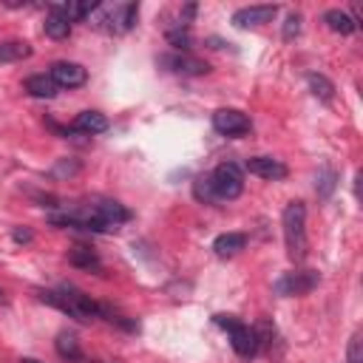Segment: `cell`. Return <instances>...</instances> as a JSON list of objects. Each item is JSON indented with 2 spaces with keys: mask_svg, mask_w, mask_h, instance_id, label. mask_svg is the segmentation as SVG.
Listing matches in <instances>:
<instances>
[{
  "mask_svg": "<svg viewBox=\"0 0 363 363\" xmlns=\"http://www.w3.org/2000/svg\"><path fill=\"white\" fill-rule=\"evenodd\" d=\"M278 14V6H247V9H238L233 14V23L238 28H250V26H264V23H272V17Z\"/></svg>",
  "mask_w": 363,
  "mask_h": 363,
  "instance_id": "8",
  "label": "cell"
},
{
  "mask_svg": "<svg viewBox=\"0 0 363 363\" xmlns=\"http://www.w3.org/2000/svg\"><path fill=\"white\" fill-rule=\"evenodd\" d=\"M136 17H139V6H136V3H122V6H113V9L108 11L105 23H108V28H111V31L125 34V31H130V28H133Z\"/></svg>",
  "mask_w": 363,
  "mask_h": 363,
  "instance_id": "9",
  "label": "cell"
},
{
  "mask_svg": "<svg viewBox=\"0 0 363 363\" xmlns=\"http://www.w3.org/2000/svg\"><path fill=\"white\" fill-rule=\"evenodd\" d=\"M0 301H3V289H0Z\"/></svg>",
  "mask_w": 363,
  "mask_h": 363,
  "instance_id": "29",
  "label": "cell"
},
{
  "mask_svg": "<svg viewBox=\"0 0 363 363\" xmlns=\"http://www.w3.org/2000/svg\"><path fill=\"white\" fill-rule=\"evenodd\" d=\"M244 247H247V235L244 233H224V235H218L213 241V250H216L218 258H230V255L241 252Z\"/></svg>",
  "mask_w": 363,
  "mask_h": 363,
  "instance_id": "12",
  "label": "cell"
},
{
  "mask_svg": "<svg viewBox=\"0 0 363 363\" xmlns=\"http://www.w3.org/2000/svg\"><path fill=\"white\" fill-rule=\"evenodd\" d=\"M346 357H349V363H363V337H360V335H354V337L349 340Z\"/></svg>",
  "mask_w": 363,
  "mask_h": 363,
  "instance_id": "26",
  "label": "cell"
},
{
  "mask_svg": "<svg viewBox=\"0 0 363 363\" xmlns=\"http://www.w3.org/2000/svg\"><path fill=\"white\" fill-rule=\"evenodd\" d=\"M318 272L315 269H301V272H286L284 278L275 281V292L289 298V295H306L318 286Z\"/></svg>",
  "mask_w": 363,
  "mask_h": 363,
  "instance_id": "4",
  "label": "cell"
},
{
  "mask_svg": "<svg viewBox=\"0 0 363 363\" xmlns=\"http://www.w3.org/2000/svg\"><path fill=\"white\" fill-rule=\"evenodd\" d=\"M301 23H303V17H301L298 11H292V14L286 17V23H284V37H286V40L298 37V34H301Z\"/></svg>",
  "mask_w": 363,
  "mask_h": 363,
  "instance_id": "25",
  "label": "cell"
},
{
  "mask_svg": "<svg viewBox=\"0 0 363 363\" xmlns=\"http://www.w3.org/2000/svg\"><path fill=\"white\" fill-rule=\"evenodd\" d=\"M91 213L99 218V221H105L108 227H119L122 221H128L130 218V210L128 207H122L119 201H99V204H94L91 207Z\"/></svg>",
  "mask_w": 363,
  "mask_h": 363,
  "instance_id": "11",
  "label": "cell"
},
{
  "mask_svg": "<svg viewBox=\"0 0 363 363\" xmlns=\"http://www.w3.org/2000/svg\"><path fill=\"white\" fill-rule=\"evenodd\" d=\"M108 128V119H105V113H99V111H82V113H77V119H74V130H82V133H102Z\"/></svg>",
  "mask_w": 363,
  "mask_h": 363,
  "instance_id": "13",
  "label": "cell"
},
{
  "mask_svg": "<svg viewBox=\"0 0 363 363\" xmlns=\"http://www.w3.org/2000/svg\"><path fill=\"white\" fill-rule=\"evenodd\" d=\"M210 182H213V190L218 196V201H230V199H238L241 190H244V173L235 162H221L213 173H210Z\"/></svg>",
  "mask_w": 363,
  "mask_h": 363,
  "instance_id": "2",
  "label": "cell"
},
{
  "mask_svg": "<svg viewBox=\"0 0 363 363\" xmlns=\"http://www.w3.org/2000/svg\"><path fill=\"white\" fill-rule=\"evenodd\" d=\"M99 6L96 3H91V0H85V3H65V6H60V11L71 20V23H77V20H85L91 11H96Z\"/></svg>",
  "mask_w": 363,
  "mask_h": 363,
  "instance_id": "22",
  "label": "cell"
},
{
  "mask_svg": "<svg viewBox=\"0 0 363 363\" xmlns=\"http://www.w3.org/2000/svg\"><path fill=\"white\" fill-rule=\"evenodd\" d=\"M48 77L54 79L57 88H79V85H85L88 71L79 62H54Z\"/></svg>",
  "mask_w": 363,
  "mask_h": 363,
  "instance_id": "6",
  "label": "cell"
},
{
  "mask_svg": "<svg viewBox=\"0 0 363 363\" xmlns=\"http://www.w3.org/2000/svg\"><path fill=\"white\" fill-rule=\"evenodd\" d=\"M57 352H60V357H65V360H79V357H82L79 340H77V335H71V332H60V335H57Z\"/></svg>",
  "mask_w": 363,
  "mask_h": 363,
  "instance_id": "18",
  "label": "cell"
},
{
  "mask_svg": "<svg viewBox=\"0 0 363 363\" xmlns=\"http://www.w3.org/2000/svg\"><path fill=\"white\" fill-rule=\"evenodd\" d=\"M216 323L224 326V329H230V340H233L235 354H241V357H252V354H258V337H255V329H250L247 323H238L235 318H227V315H218Z\"/></svg>",
  "mask_w": 363,
  "mask_h": 363,
  "instance_id": "3",
  "label": "cell"
},
{
  "mask_svg": "<svg viewBox=\"0 0 363 363\" xmlns=\"http://www.w3.org/2000/svg\"><path fill=\"white\" fill-rule=\"evenodd\" d=\"M26 91L31 96H37V99H51V96H57L60 88L54 85V79L48 74H34V77L26 79Z\"/></svg>",
  "mask_w": 363,
  "mask_h": 363,
  "instance_id": "15",
  "label": "cell"
},
{
  "mask_svg": "<svg viewBox=\"0 0 363 363\" xmlns=\"http://www.w3.org/2000/svg\"><path fill=\"white\" fill-rule=\"evenodd\" d=\"M31 57V45L26 40H3L0 43V62H17Z\"/></svg>",
  "mask_w": 363,
  "mask_h": 363,
  "instance_id": "17",
  "label": "cell"
},
{
  "mask_svg": "<svg viewBox=\"0 0 363 363\" xmlns=\"http://www.w3.org/2000/svg\"><path fill=\"white\" fill-rule=\"evenodd\" d=\"M193 196H196L199 201H204V204H216V201H218V196H216V190H213L210 176H199V179L193 182Z\"/></svg>",
  "mask_w": 363,
  "mask_h": 363,
  "instance_id": "23",
  "label": "cell"
},
{
  "mask_svg": "<svg viewBox=\"0 0 363 363\" xmlns=\"http://www.w3.org/2000/svg\"><path fill=\"white\" fill-rule=\"evenodd\" d=\"M159 62H162L167 71H176V74H207V71H210V65H207L204 60H199V57H193V54H182V51L167 54V57H159Z\"/></svg>",
  "mask_w": 363,
  "mask_h": 363,
  "instance_id": "7",
  "label": "cell"
},
{
  "mask_svg": "<svg viewBox=\"0 0 363 363\" xmlns=\"http://www.w3.org/2000/svg\"><path fill=\"white\" fill-rule=\"evenodd\" d=\"M20 363H40V360H34V357H23Z\"/></svg>",
  "mask_w": 363,
  "mask_h": 363,
  "instance_id": "28",
  "label": "cell"
},
{
  "mask_svg": "<svg viewBox=\"0 0 363 363\" xmlns=\"http://www.w3.org/2000/svg\"><path fill=\"white\" fill-rule=\"evenodd\" d=\"M335 187H337V173H335L332 167H320V170H318V179H315L318 196H320V199H329V196L335 193Z\"/></svg>",
  "mask_w": 363,
  "mask_h": 363,
  "instance_id": "19",
  "label": "cell"
},
{
  "mask_svg": "<svg viewBox=\"0 0 363 363\" xmlns=\"http://www.w3.org/2000/svg\"><path fill=\"white\" fill-rule=\"evenodd\" d=\"M167 43L173 45V48H179V51H187L190 48V43H193V37H190V31L187 28H170L167 31Z\"/></svg>",
  "mask_w": 363,
  "mask_h": 363,
  "instance_id": "24",
  "label": "cell"
},
{
  "mask_svg": "<svg viewBox=\"0 0 363 363\" xmlns=\"http://www.w3.org/2000/svg\"><path fill=\"white\" fill-rule=\"evenodd\" d=\"M306 82H309V88H312V94H315L318 99L332 102V96H335V85H332L323 74H309V77H306Z\"/></svg>",
  "mask_w": 363,
  "mask_h": 363,
  "instance_id": "21",
  "label": "cell"
},
{
  "mask_svg": "<svg viewBox=\"0 0 363 363\" xmlns=\"http://www.w3.org/2000/svg\"><path fill=\"white\" fill-rule=\"evenodd\" d=\"M68 261H71L74 267H79V269H99V258H96V252H91L88 247H74V250L68 252Z\"/></svg>",
  "mask_w": 363,
  "mask_h": 363,
  "instance_id": "20",
  "label": "cell"
},
{
  "mask_svg": "<svg viewBox=\"0 0 363 363\" xmlns=\"http://www.w3.org/2000/svg\"><path fill=\"white\" fill-rule=\"evenodd\" d=\"M284 241L292 261L306 258V207L303 201H289L284 210Z\"/></svg>",
  "mask_w": 363,
  "mask_h": 363,
  "instance_id": "1",
  "label": "cell"
},
{
  "mask_svg": "<svg viewBox=\"0 0 363 363\" xmlns=\"http://www.w3.org/2000/svg\"><path fill=\"white\" fill-rule=\"evenodd\" d=\"M323 23L335 31V34H352L354 28H357V23H354V17H349L346 11H340V9H329L326 14H323Z\"/></svg>",
  "mask_w": 363,
  "mask_h": 363,
  "instance_id": "16",
  "label": "cell"
},
{
  "mask_svg": "<svg viewBox=\"0 0 363 363\" xmlns=\"http://www.w3.org/2000/svg\"><path fill=\"white\" fill-rule=\"evenodd\" d=\"M11 238H14L17 244H28V241H31L34 235H31V230H23V227H17V230L11 233Z\"/></svg>",
  "mask_w": 363,
  "mask_h": 363,
  "instance_id": "27",
  "label": "cell"
},
{
  "mask_svg": "<svg viewBox=\"0 0 363 363\" xmlns=\"http://www.w3.org/2000/svg\"><path fill=\"white\" fill-rule=\"evenodd\" d=\"M45 34H48L51 40H65V37L71 34V20L60 11V6H54L51 14L45 17Z\"/></svg>",
  "mask_w": 363,
  "mask_h": 363,
  "instance_id": "14",
  "label": "cell"
},
{
  "mask_svg": "<svg viewBox=\"0 0 363 363\" xmlns=\"http://www.w3.org/2000/svg\"><path fill=\"white\" fill-rule=\"evenodd\" d=\"M213 128L224 136H244L250 130V116L238 108H218L213 113Z\"/></svg>",
  "mask_w": 363,
  "mask_h": 363,
  "instance_id": "5",
  "label": "cell"
},
{
  "mask_svg": "<svg viewBox=\"0 0 363 363\" xmlns=\"http://www.w3.org/2000/svg\"><path fill=\"white\" fill-rule=\"evenodd\" d=\"M252 176H261V179H272V182H278V179H284L286 176V164L284 162H278V159H272V156H252V159H247V164H244Z\"/></svg>",
  "mask_w": 363,
  "mask_h": 363,
  "instance_id": "10",
  "label": "cell"
}]
</instances>
